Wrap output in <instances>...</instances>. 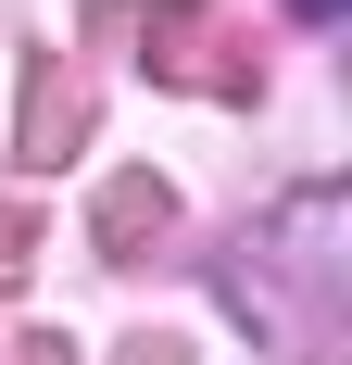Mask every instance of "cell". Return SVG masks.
<instances>
[{
  "mask_svg": "<svg viewBox=\"0 0 352 365\" xmlns=\"http://www.w3.org/2000/svg\"><path fill=\"white\" fill-rule=\"evenodd\" d=\"M302 13H340V0H302Z\"/></svg>",
  "mask_w": 352,
  "mask_h": 365,
  "instance_id": "obj_2",
  "label": "cell"
},
{
  "mask_svg": "<svg viewBox=\"0 0 352 365\" xmlns=\"http://www.w3.org/2000/svg\"><path fill=\"white\" fill-rule=\"evenodd\" d=\"M0 277H26V227H13V215H0Z\"/></svg>",
  "mask_w": 352,
  "mask_h": 365,
  "instance_id": "obj_1",
  "label": "cell"
}]
</instances>
